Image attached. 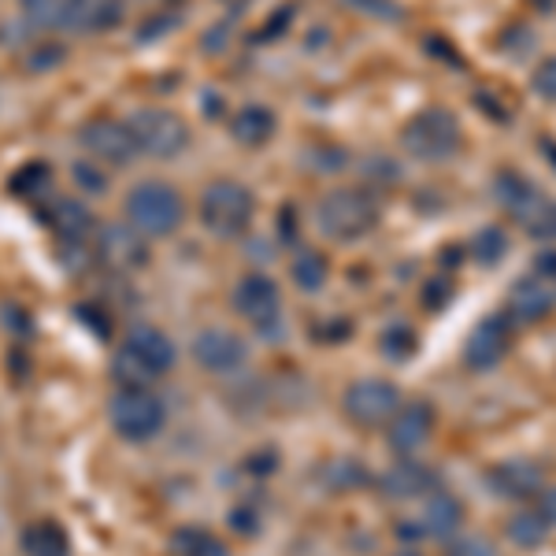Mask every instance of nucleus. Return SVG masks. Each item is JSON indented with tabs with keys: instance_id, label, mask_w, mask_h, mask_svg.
I'll return each mask as SVG.
<instances>
[{
	"instance_id": "nucleus-2",
	"label": "nucleus",
	"mask_w": 556,
	"mask_h": 556,
	"mask_svg": "<svg viewBox=\"0 0 556 556\" xmlns=\"http://www.w3.org/2000/svg\"><path fill=\"white\" fill-rule=\"evenodd\" d=\"M316 227L330 241H361L379 227V197L371 190H330L316 201Z\"/></svg>"
},
{
	"instance_id": "nucleus-30",
	"label": "nucleus",
	"mask_w": 556,
	"mask_h": 556,
	"mask_svg": "<svg viewBox=\"0 0 556 556\" xmlns=\"http://www.w3.org/2000/svg\"><path fill=\"white\" fill-rule=\"evenodd\" d=\"M416 345H419V338L412 327H390L382 334V353L390 356V361H408V356L416 353Z\"/></svg>"
},
{
	"instance_id": "nucleus-29",
	"label": "nucleus",
	"mask_w": 556,
	"mask_h": 556,
	"mask_svg": "<svg viewBox=\"0 0 556 556\" xmlns=\"http://www.w3.org/2000/svg\"><path fill=\"white\" fill-rule=\"evenodd\" d=\"M538 49V34L527 23H513L505 34H501V52L513 60H527Z\"/></svg>"
},
{
	"instance_id": "nucleus-37",
	"label": "nucleus",
	"mask_w": 556,
	"mask_h": 556,
	"mask_svg": "<svg viewBox=\"0 0 556 556\" xmlns=\"http://www.w3.org/2000/svg\"><path fill=\"white\" fill-rule=\"evenodd\" d=\"M450 556H497V549L486 538H460V542L450 545Z\"/></svg>"
},
{
	"instance_id": "nucleus-22",
	"label": "nucleus",
	"mask_w": 556,
	"mask_h": 556,
	"mask_svg": "<svg viewBox=\"0 0 556 556\" xmlns=\"http://www.w3.org/2000/svg\"><path fill=\"white\" fill-rule=\"evenodd\" d=\"M20 12L38 30H71L78 0H20Z\"/></svg>"
},
{
	"instance_id": "nucleus-17",
	"label": "nucleus",
	"mask_w": 556,
	"mask_h": 556,
	"mask_svg": "<svg viewBox=\"0 0 556 556\" xmlns=\"http://www.w3.org/2000/svg\"><path fill=\"white\" fill-rule=\"evenodd\" d=\"M434 486H438V482H434V471H430L427 464L412 460V456H401V460L393 464V468L379 479L382 497H390V501L424 497V493H430Z\"/></svg>"
},
{
	"instance_id": "nucleus-35",
	"label": "nucleus",
	"mask_w": 556,
	"mask_h": 556,
	"mask_svg": "<svg viewBox=\"0 0 556 556\" xmlns=\"http://www.w3.org/2000/svg\"><path fill=\"white\" fill-rule=\"evenodd\" d=\"M450 301H453V282H450V278H430L427 290H424L427 312H442Z\"/></svg>"
},
{
	"instance_id": "nucleus-11",
	"label": "nucleus",
	"mask_w": 556,
	"mask_h": 556,
	"mask_svg": "<svg viewBox=\"0 0 556 556\" xmlns=\"http://www.w3.org/2000/svg\"><path fill=\"white\" fill-rule=\"evenodd\" d=\"M235 312L260 330H275L282 316V290L271 275H245L235 286Z\"/></svg>"
},
{
	"instance_id": "nucleus-23",
	"label": "nucleus",
	"mask_w": 556,
	"mask_h": 556,
	"mask_svg": "<svg viewBox=\"0 0 556 556\" xmlns=\"http://www.w3.org/2000/svg\"><path fill=\"white\" fill-rule=\"evenodd\" d=\"M549 531H553V527L545 523V519H542V513H538V508H527V513H516V516L505 523L508 542H513L516 549H523V553L542 549V545H545V538H549Z\"/></svg>"
},
{
	"instance_id": "nucleus-31",
	"label": "nucleus",
	"mask_w": 556,
	"mask_h": 556,
	"mask_svg": "<svg viewBox=\"0 0 556 556\" xmlns=\"http://www.w3.org/2000/svg\"><path fill=\"white\" fill-rule=\"evenodd\" d=\"M175 549L182 556H227L223 553V545L204 531H182L175 538Z\"/></svg>"
},
{
	"instance_id": "nucleus-26",
	"label": "nucleus",
	"mask_w": 556,
	"mask_h": 556,
	"mask_svg": "<svg viewBox=\"0 0 556 556\" xmlns=\"http://www.w3.org/2000/svg\"><path fill=\"white\" fill-rule=\"evenodd\" d=\"M23 545L30 556H67V534L56 523H34L23 534Z\"/></svg>"
},
{
	"instance_id": "nucleus-33",
	"label": "nucleus",
	"mask_w": 556,
	"mask_h": 556,
	"mask_svg": "<svg viewBox=\"0 0 556 556\" xmlns=\"http://www.w3.org/2000/svg\"><path fill=\"white\" fill-rule=\"evenodd\" d=\"M531 89L542 101H549L556 104V56H545L542 64L534 67V75H531Z\"/></svg>"
},
{
	"instance_id": "nucleus-16",
	"label": "nucleus",
	"mask_w": 556,
	"mask_h": 556,
	"mask_svg": "<svg viewBox=\"0 0 556 556\" xmlns=\"http://www.w3.org/2000/svg\"><path fill=\"white\" fill-rule=\"evenodd\" d=\"M97 253H101L108 264H115L119 271H130V267H141L149 260V238H141L130 223L123 227H104L97 235Z\"/></svg>"
},
{
	"instance_id": "nucleus-39",
	"label": "nucleus",
	"mask_w": 556,
	"mask_h": 556,
	"mask_svg": "<svg viewBox=\"0 0 556 556\" xmlns=\"http://www.w3.org/2000/svg\"><path fill=\"white\" fill-rule=\"evenodd\" d=\"M538 513H542L545 523L556 527V486H542V493H538Z\"/></svg>"
},
{
	"instance_id": "nucleus-12",
	"label": "nucleus",
	"mask_w": 556,
	"mask_h": 556,
	"mask_svg": "<svg viewBox=\"0 0 556 556\" xmlns=\"http://www.w3.org/2000/svg\"><path fill=\"white\" fill-rule=\"evenodd\" d=\"M430 434H434V408H430V401H412V405L393 412V419L386 424V442L401 456L419 453L430 442Z\"/></svg>"
},
{
	"instance_id": "nucleus-5",
	"label": "nucleus",
	"mask_w": 556,
	"mask_h": 556,
	"mask_svg": "<svg viewBox=\"0 0 556 556\" xmlns=\"http://www.w3.org/2000/svg\"><path fill=\"white\" fill-rule=\"evenodd\" d=\"M401 146L412 160H424V164H445L456 152L464 149V130L460 119L450 108H424L416 119L405 123L401 130Z\"/></svg>"
},
{
	"instance_id": "nucleus-7",
	"label": "nucleus",
	"mask_w": 556,
	"mask_h": 556,
	"mask_svg": "<svg viewBox=\"0 0 556 556\" xmlns=\"http://www.w3.org/2000/svg\"><path fill=\"white\" fill-rule=\"evenodd\" d=\"M130 130H134V141H138V152L152 160L182 156L193 141L190 123L178 112H172V108H141V112H134Z\"/></svg>"
},
{
	"instance_id": "nucleus-18",
	"label": "nucleus",
	"mask_w": 556,
	"mask_h": 556,
	"mask_svg": "<svg viewBox=\"0 0 556 556\" xmlns=\"http://www.w3.org/2000/svg\"><path fill=\"white\" fill-rule=\"evenodd\" d=\"M553 312V290L545 278L538 275H527L508 290V308L505 316L516 319V323H542L545 316Z\"/></svg>"
},
{
	"instance_id": "nucleus-3",
	"label": "nucleus",
	"mask_w": 556,
	"mask_h": 556,
	"mask_svg": "<svg viewBox=\"0 0 556 556\" xmlns=\"http://www.w3.org/2000/svg\"><path fill=\"white\" fill-rule=\"evenodd\" d=\"M172 367H175V345L164 330L149 327V323H138V327L127 330L119 356H115V379L123 386H149L152 379L172 371Z\"/></svg>"
},
{
	"instance_id": "nucleus-21",
	"label": "nucleus",
	"mask_w": 556,
	"mask_h": 556,
	"mask_svg": "<svg viewBox=\"0 0 556 556\" xmlns=\"http://www.w3.org/2000/svg\"><path fill=\"white\" fill-rule=\"evenodd\" d=\"M275 127H278V119H275L271 108L245 104V108H238L235 119H230V138H235L238 146H245V149H260V146H267V141L275 138Z\"/></svg>"
},
{
	"instance_id": "nucleus-32",
	"label": "nucleus",
	"mask_w": 556,
	"mask_h": 556,
	"mask_svg": "<svg viewBox=\"0 0 556 556\" xmlns=\"http://www.w3.org/2000/svg\"><path fill=\"white\" fill-rule=\"evenodd\" d=\"M38 190H49V167L41 164V160H34V164H26L20 175L12 178V193H38Z\"/></svg>"
},
{
	"instance_id": "nucleus-15",
	"label": "nucleus",
	"mask_w": 556,
	"mask_h": 556,
	"mask_svg": "<svg viewBox=\"0 0 556 556\" xmlns=\"http://www.w3.org/2000/svg\"><path fill=\"white\" fill-rule=\"evenodd\" d=\"M493 197H497V204H501V208H505L508 215H513L519 227H527V223H531L534 215L545 208V201H549V197L538 190L531 178L513 172V167H508V172H497V175H493Z\"/></svg>"
},
{
	"instance_id": "nucleus-9",
	"label": "nucleus",
	"mask_w": 556,
	"mask_h": 556,
	"mask_svg": "<svg viewBox=\"0 0 556 556\" xmlns=\"http://www.w3.org/2000/svg\"><path fill=\"white\" fill-rule=\"evenodd\" d=\"M345 405V416L361 427H379V424H390L393 412L401 408V390L386 379H361L345 390L342 397Z\"/></svg>"
},
{
	"instance_id": "nucleus-41",
	"label": "nucleus",
	"mask_w": 556,
	"mask_h": 556,
	"mask_svg": "<svg viewBox=\"0 0 556 556\" xmlns=\"http://www.w3.org/2000/svg\"><path fill=\"white\" fill-rule=\"evenodd\" d=\"M542 152H545V156H549V164H553V172H556V141L545 138V141H542Z\"/></svg>"
},
{
	"instance_id": "nucleus-28",
	"label": "nucleus",
	"mask_w": 556,
	"mask_h": 556,
	"mask_svg": "<svg viewBox=\"0 0 556 556\" xmlns=\"http://www.w3.org/2000/svg\"><path fill=\"white\" fill-rule=\"evenodd\" d=\"M71 178H75L78 190L89 193V197H104V193H108V175H104V167L97 164V160H89V156L75 160V167H71Z\"/></svg>"
},
{
	"instance_id": "nucleus-4",
	"label": "nucleus",
	"mask_w": 556,
	"mask_h": 556,
	"mask_svg": "<svg viewBox=\"0 0 556 556\" xmlns=\"http://www.w3.org/2000/svg\"><path fill=\"white\" fill-rule=\"evenodd\" d=\"M253 215L256 197L245 182H235V178H215L197 201V219L215 238H241L253 227Z\"/></svg>"
},
{
	"instance_id": "nucleus-34",
	"label": "nucleus",
	"mask_w": 556,
	"mask_h": 556,
	"mask_svg": "<svg viewBox=\"0 0 556 556\" xmlns=\"http://www.w3.org/2000/svg\"><path fill=\"white\" fill-rule=\"evenodd\" d=\"M527 235L531 238H542V241H556V201H545V208L527 223Z\"/></svg>"
},
{
	"instance_id": "nucleus-43",
	"label": "nucleus",
	"mask_w": 556,
	"mask_h": 556,
	"mask_svg": "<svg viewBox=\"0 0 556 556\" xmlns=\"http://www.w3.org/2000/svg\"><path fill=\"white\" fill-rule=\"evenodd\" d=\"M397 556H419V553H412V549H405V553H397Z\"/></svg>"
},
{
	"instance_id": "nucleus-1",
	"label": "nucleus",
	"mask_w": 556,
	"mask_h": 556,
	"mask_svg": "<svg viewBox=\"0 0 556 556\" xmlns=\"http://www.w3.org/2000/svg\"><path fill=\"white\" fill-rule=\"evenodd\" d=\"M123 212H127V223L141 238H172L186 223L182 193L172 182H160V178L134 186L127 201H123Z\"/></svg>"
},
{
	"instance_id": "nucleus-27",
	"label": "nucleus",
	"mask_w": 556,
	"mask_h": 556,
	"mask_svg": "<svg viewBox=\"0 0 556 556\" xmlns=\"http://www.w3.org/2000/svg\"><path fill=\"white\" fill-rule=\"evenodd\" d=\"M471 256H475V264H482V267H497L501 260L508 256V235L501 227H482L479 235L471 238Z\"/></svg>"
},
{
	"instance_id": "nucleus-38",
	"label": "nucleus",
	"mask_w": 556,
	"mask_h": 556,
	"mask_svg": "<svg viewBox=\"0 0 556 556\" xmlns=\"http://www.w3.org/2000/svg\"><path fill=\"white\" fill-rule=\"evenodd\" d=\"M534 275L545 278V282H556V249H542L534 256Z\"/></svg>"
},
{
	"instance_id": "nucleus-8",
	"label": "nucleus",
	"mask_w": 556,
	"mask_h": 556,
	"mask_svg": "<svg viewBox=\"0 0 556 556\" xmlns=\"http://www.w3.org/2000/svg\"><path fill=\"white\" fill-rule=\"evenodd\" d=\"M78 141H83L86 156L97 160L101 167H130L134 160L141 156L138 141H134L130 123H119V119H93V123H86L83 134H78Z\"/></svg>"
},
{
	"instance_id": "nucleus-6",
	"label": "nucleus",
	"mask_w": 556,
	"mask_h": 556,
	"mask_svg": "<svg viewBox=\"0 0 556 556\" xmlns=\"http://www.w3.org/2000/svg\"><path fill=\"white\" fill-rule=\"evenodd\" d=\"M108 419H112L115 434L127 438V442H149L164 430L167 405L149 386H119L112 405H108Z\"/></svg>"
},
{
	"instance_id": "nucleus-36",
	"label": "nucleus",
	"mask_w": 556,
	"mask_h": 556,
	"mask_svg": "<svg viewBox=\"0 0 556 556\" xmlns=\"http://www.w3.org/2000/svg\"><path fill=\"white\" fill-rule=\"evenodd\" d=\"M330 475L338 479V490H353V486H361V482L367 479L361 464H353V460H338L334 468H330Z\"/></svg>"
},
{
	"instance_id": "nucleus-19",
	"label": "nucleus",
	"mask_w": 556,
	"mask_h": 556,
	"mask_svg": "<svg viewBox=\"0 0 556 556\" xmlns=\"http://www.w3.org/2000/svg\"><path fill=\"white\" fill-rule=\"evenodd\" d=\"M464 523V505L453 497L450 490H430L424 516H419V527H424L427 538H438V542H453L456 531Z\"/></svg>"
},
{
	"instance_id": "nucleus-20",
	"label": "nucleus",
	"mask_w": 556,
	"mask_h": 556,
	"mask_svg": "<svg viewBox=\"0 0 556 556\" xmlns=\"http://www.w3.org/2000/svg\"><path fill=\"white\" fill-rule=\"evenodd\" d=\"M49 227L56 230V238L67 241V245H86V241L97 235L93 212H89L83 201H71V197H64V201H52Z\"/></svg>"
},
{
	"instance_id": "nucleus-13",
	"label": "nucleus",
	"mask_w": 556,
	"mask_h": 556,
	"mask_svg": "<svg viewBox=\"0 0 556 556\" xmlns=\"http://www.w3.org/2000/svg\"><path fill=\"white\" fill-rule=\"evenodd\" d=\"M508 338H513L508 316H486L468 334V342H464V364H468L471 371H493V367L505 361Z\"/></svg>"
},
{
	"instance_id": "nucleus-14",
	"label": "nucleus",
	"mask_w": 556,
	"mask_h": 556,
	"mask_svg": "<svg viewBox=\"0 0 556 556\" xmlns=\"http://www.w3.org/2000/svg\"><path fill=\"white\" fill-rule=\"evenodd\" d=\"M486 486L497 493V497H508V501L538 497L542 486H545V468L538 460L516 456V460L493 464V468L486 471Z\"/></svg>"
},
{
	"instance_id": "nucleus-10",
	"label": "nucleus",
	"mask_w": 556,
	"mask_h": 556,
	"mask_svg": "<svg viewBox=\"0 0 556 556\" xmlns=\"http://www.w3.org/2000/svg\"><path fill=\"white\" fill-rule=\"evenodd\" d=\"M193 361L208 375H235L249 364V345L235 330L208 327L193 338Z\"/></svg>"
},
{
	"instance_id": "nucleus-24",
	"label": "nucleus",
	"mask_w": 556,
	"mask_h": 556,
	"mask_svg": "<svg viewBox=\"0 0 556 556\" xmlns=\"http://www.w3.org/2000/svg\"><path fill=\"white\" fill-rule=\"evenodd\" d=\"M290 275H293V286L304 293H319L327 286V275H330V264L327 256L316 253V249H301L290 264Z\"/></svg>"
},
{
	"instance_id": "nucleus-40",
	"label": "nucleus",
	"mask_w": 556,
	"mask_h": 556,
	"mask_svg": "<svg viewBox=\"0 0 556 556\" xmlns=\"http://www.w3.org/2000/svg\"><path fill=\"white\" fill-rule=\"evenodd\" d=\"M493 101H497V97H493V93H486V89H482V93H475V104H479L482 112H486V115H493V119H501V123H505V119H508V112H505V108H497V104H493Z\"/></svg>"
},
{
	"instance_id": "nucleus-25",
	"label": "nucleus",
	"mask_w": 556,
	"mask_h": 556,
	"mask_svg": "<svg viewBox=\"0 0 556 556\" xmlns=\"http://www.w3.org/2000/svg\"><path fill=\"white\" fill-rule=\"evenodd\" d=\"M123 8L115 0H78L75 26L71 30H108V26L119 23Z\"/></svg>"
},
{
	"instance_id": "nucleus-42",
	"label": "nucleus",
	"mask_w": 556,
	"mask_h": 556,
	"mask_svg": "<svg viewBox=\"0 0 556 556\" xmlns=\"http://www.w3.org/2000/svg\"><path fill=\"white\" fill-rule=\"evenodd\" d=\"M531 4L538 8V12H545V15H549L553 8H556V0H531Z\"/></svg>"
}]
</instances>
